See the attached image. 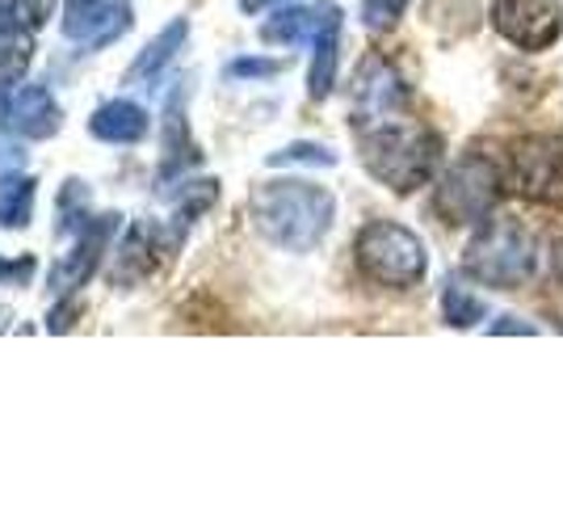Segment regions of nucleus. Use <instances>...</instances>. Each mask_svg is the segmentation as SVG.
I'll return each mask as SVG.
<instances>
[{"label":"nucleus","instance_id":"obj_28","mask_svg":"<svg viewBox=\"0 0 563 505\" xmlns=\"http://www.w3.org/2000/svg\"><path fill=\"white\" fill-rule=\"evenodd\" d=\"M488 333H526V337H534L539 329H534V325H526V320H517V316H500Z\"/></svg>","mask_w":563,"mask_h":505},{"label":"nucleus","instance_id":"obj_1","mask_svg":"<svg viewBox=\"0 0 563 505\" xmlns=\"http://www.w3.org/2000/svg\"><path fill=\"white\" fill-rule=\"evenodd\" d=\"M249 219L274 249L311 253L329 237L332 219H336V198L324 186H316V182L278 177V182H261L253 190Z\"/></svg>","mask_w":563,"mask_h":505},{"label":"nucleus","instance_id":"obj_27","mask_svg":"<svg viewBox=\"0 0 563 505\" xmlns=\"http://www.w3.org/2000/svg\"><path fill=\"white\" fill-rule=\"evenodd\" d=\"M22 165H25V156L18 152V147H13V152L0 147V182H13V177L22 173Z\"/></svg>","mask_w":563,"mask_h":505},{"label":"nucleus","instance_id":"obj_30","mask_svg":"<svg viewBox=\"0 0 563 505\" xmlns=\"http://www.w3.org/2000/svg\"><path fill=\"white\" fill-rule=\"evenodd\" d=\"M282 4H290V0H240V9L253 18V13H265V9H282Z\"/></svg>","mask_w":563,"mask_h":505},{"label":"nucleus","instance_id":"obj_15","mask_svg":"<svg viewBox=\"0 0 563 505\" xmlns=\"http://www.w3.org/2000/svg\"><path fill=\"white\" fill-rule=\"evenodd\" d=\"M198 161H202V156H198V147H194V140H189V122H186V110H181V97H173V101H168V114H165V161H161V186L177 182V177H186Z\"/></svg>","mask_w":563,"mask_h":505},{"label":"nucleus","instance_id":"obj_3","mask_svg":"<svg viewBox=\"0 0 563 505\" xmlns=\"http://www.w3.org/2000/svg\"><path fill=\"white\" fill-rule=\"evenodd\" d=\"M353 262L357 270L378 283V287H391V290H408L424 283L429 274V253H424V241L404 228L396 219H371L357 241H353Z\"/></svg>","mask_w":563,"mask_h":505},{"label":"nucleus","instance_id":"obj_24","mask_svg":"<svg viewBox=\"0 0 563 505\" xmlns=\"http://www.w3.org/2000/svg\"><path fill=\"white\" fill-rule=\"evenodd\" d=\"M269 165H336V152L324 144H286L269 156Z\"/></svg>","mask_w":563,"mask_h":505},{"label":"nucleus","instance_id":"obj_29","mask_svg":"<svg viewBox=\"0 0 563 505\" xmlns=\"http://www.w3.org/2000/svg\"><path fill=\"white\" fill-rule=\"evenodd\" d=\"M30 274H34V262H18V265H13V262H4V257H0V278H22V283H25Z\"/></svg>","mask_w":563,"mask_h":505},{"label":"nucleus","instance_id":"obj_20","mask_svg":"<svg viewBox=\"0 0 563 505\" xmlns=\"http://www.w3.org/2000/svg\"><path fill=\"white\" fill-rule=\"evenodd\" d=\"M442 316H446L450 329H471V325H479L484 316H488V304L467 290L459 278H450L446 290H442Z\"/></svg>","mask_w":563,"mask_h":505},{"label":"nucleus","instance_id":"obj_26","mask_svg":"<svg viewBox=\"0 0 563 505\" xmlns=\"http://www.w3.org/2000/svg\"><path fill=\"white\" fill-rule=\"evenodd\" d=\"M278 59H232L228 64V80H265V76H278Z\"/></svg>","mask_w":563,"mask_h":505},{"label":"nucleus","instance_id":"obj_16","mask_svg":"<svg viewBox=\"0 0 563 505\" xmlns=\"http://www.w3.org/2000/svg\"><path fill=\"white\" fill-rule=\"evenodd\" d=\"M336 64H341V13L332 18L316 43H311V68H307V97L311 101H324L336 85Z\"/></svg>","mask_w":563,"mask_h":505},{"label":"nucleus","instance_id":"obj_4","mask_svg":"<svg viewBox=\"0 0 563 505\" xmlns=\"http://www.w3.org/2000/svg\"><path fill=\"white\" fill-rule=\"evenodd\" d=\"M534 237L517 219H484V228L467 241L463 270L493 290H517L534 274Z\"/></svg>","mask_w":563,"mask_h":505},{"label":"nucleus","instance_id":"obj_21","mask_svg":"<svg viewBox=\"0 0 563 505\" xmlns=\"http://www.w3.org/2000/svg\"><path fill=\"white\" fill-rule=\"evenodd\" d=\"M34 194H38L34 177L4 182V194H0V228H30V219H34Z\"/></svg>","mask_w":563,"mask_h":505},{"label":"nucleus","instance_id":"obj_6","mask_svg":"<svg viewBox=\"0 0 563 505\" xmlns=\"http://www.w3.org/2000/svg\"><path fill=\"white\" fill-rule=\"evenodd\" d=\"M509 186L530 202H560L563 198V144L555 135H526L509 152Z\"/></svg>","mask_w":563,"mask_h":505},{"label":"nucleus","instance_id":"obj_11","mask_svg":"<svg viewBox=\"0 0 563 505\" xmlns=\"http://www.w3.org/2000/svg\"><path fill=\"white\" fill-rule=\"evenodd\" d=\"M0 127L18 140H51L64 127V110L47 85H18L0 110Z\"/></svg>","mask_w":563,"mask_h":505},{"label":"nucleus","instance_id":"obj_18","mask_svg":"<svg viewBox=\"0 0 563 505\" xmlns=\"http://www.w3.org/2000/svg\"><path fill=\"white\" fill-rule=\"evenodd\" d=\"M34 39L22 30H0V97H9L30 73Z\"/></svg>","mask_w":563,"mask_h":505},{"label":"nucleus","instance_id":"obj_14","mask_svg":"<svg viewBox=\"0 0 563 505\" xmlns=\"http://www.w3.org/2000/svg\"><path fill=\"white\" fill-rule=\"evenodd\" d=\"M189 39V18H177V22H168L147 47L135 55V64L126 68V89H152L161 76H165V68L177 59V51L186 47Z\"/></svg>","mask_w":563,"mask_h":505},{"label":"nucleus","instance_id":"obj_23","mask_svg":"<svg viewBox=\"0 0 563 505\" xmlns=\"http://www.w3.org/2000/svg\"><path fill=\"white\" fill-rule=\"evenodd\" d=\"M51 13V0H0V30L34 34Z\"/></svg>","mask_w":563,"mask_h":505},{"label":"nucleus","instance_id":"obj_7","mask_svg":"<svg viewBox=\"0 0 563 505\" xmlns=\"http://www.w3.org/2000/svg\"><path fill=\"white\" fill-rule=\"evenodd\" d=\"M408 114H412V97H408L404 76L387 59L371 55L353 76V131L391 119H408Z\"/></svg>","mask_w":563,"mask_h":505},{"label":"nucleus","instance_id":"obj_5","mask_svg":"<svg viewBox=\"0 0 563 505\" xmlns=\"http://www.w3.org/2000/svg\"><path fill=\"white\" fill-rule=\"evenodd\" d=\"M500 186H505V173L496 168L493 156H484V152H463L454 165L446 168V177H442V186L433 194V207H438V216L446 219V223H484V219H493V207L496 198H500Z\"/></svg>","mask_w":563,"mask_h":505},{"label":"nucleus","instance_id":"obj_10","mask_svg":"<svg viewBox=\"0 0 563 505\" xmlns=\"http://www.w3.org/2000/svg\"><path fill=\"white\" fill-rule=\"evenodd\" d=\"M118 228H122V216H93L80 232H76V244H71V253L64 262L51 270L47 287L55 295H68V290L85 287L89 278L97 274V265L106 257V249L114 244Z\"/></svg>","mask_w":563,"mask_h":505},{"label":"nucleus","instance_id":"obj_12","mask_svg":"<svg viewBox=\"0 0 563 505\" xmlns=\"http://www.w3.org/2000/svg\"><path fill=\"white\" fill-rule=\"evenodd\" d=\"M341 9L332 0H320L316 9H299V4H282L269 22L261 25V39L265 43H278V47H303L316 43V34L336 18Z\"/></svg>","mask_w":563,"mask_h":505},{"label":"nucleus","instance_id":"obj_25","mask_svg":"<svg viewBox=\"0 0 563 505\" xmlns=\"http://www.w3.org/2000/svg\"><path fill=\"white\" fill-rule=\"evenodd\" d=\"M408 4L412 0H362V25L383 34V30H391L408 13Z\"/></svg>","mask_w":563,"mask_h":505},{"label":"nucleus","instance_id":"obj_13","mask_svg":"<svg viewBox=\"0 0 563 505\" xmlns=\"http://www.w3.org/2000/svg\"><path fill=\"white\" fill-rule=\"evenodd\" d=\"M147 127H152L147 110H143L140 101H131V97H114V101L97 106L93 119H89L93 140H101V144H118V147L143 144V140H147Z\"/></svg>","mask_w":563,"mask_h":505},{"label":"nucleus","instance_id":"obj_17","mask_svg":"<svg viewBox=\"0 0 563 505\" xmlns=\"http://www.w3.org/2000/svg\"><path fill=\"white\" fill-rule=\"evenodd\" d=\"M156 241H161V228H152V223H135V228L126 232L122 249H118L110 283H118V287H135L140 278H147V274H152V244Z\"/></svg>","mask_w":563,"mask_h":505},{"label":"nucleus","instance_id":"obj_9","mask_svg":"<svg viewBox=\"0 0 563 505\" xmlns=\"http://www.w3.org/2000/svg\"><path fill=\"white\" fill-rule=\"evenodd\" d=\"M131 22L135 18L126 0H64V13H59L64 39L80 51L110 47L131 30Z\"/></svg>","mask_w":563,"mask_h":505},{"label":"nucleus","instance_id":"obj_2","mask_svg":"<svg viewBox=\"0 0 563 505\" xmlns=\"http://www.w3.org/2000/svg\"><path fill=\"white\" fill-rule=\"evenodd\" d=\"M357 156H362L366 173L375 182H383L387 190L412 194L421 190L442 165V135L412 122V114H408V119L362 127L357 131Z\"/></svg>","mask_w":563,"mask_h":505},{"label":"nucleus","instance_id":"obj_22","mask_svg":"<svg viewBox=\"0 0 563 505\" xmlns=\"http://www.w3.org/2000/svg\"><path fill=\"white\" fill-rule=\"evenodd\" d=\"M55 216H59V232H71V237H76V232L93 219L89 216V186L68 177L64 190H59V202H55Z\"/></svg>","mask_w":563,"mask_h":505},{"label":"nucleus","instance_id":"obj_8","mask_svg":"<svg viewBox=\"0 0 563 505\" xmlns=\"http://www.w3.org/2000/svg\"><path fill=\"white\" fill-rule=\"evenodd\" d=\"M493 30L517 51H547L563 34L560 0H493Z\"/></svg>","mask_w":563,"mask_h":505},{"label":"nucleus","instance_id":"obj_19","mask_svg":"<svg viewBox=\"0 0 563 505\" xmlns=\"http://www.w3.org/2000/svg\"><path fill=\"white\" fill-rule=\"evenodd\" d=\"M219 198V182H181V194H177V207H173V241L186 237V228L198 216H207Z\"/></svg>","mask_w":563,"mask_h":505}]
</instances>
